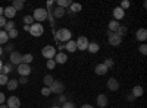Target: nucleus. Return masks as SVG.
Here are the masks:
<instances>
[{
  "label": "nucleus",
  "mask_w": 147,
  "mask_h": 108,
  "mask_svg": "<svg viewBox=\"0 0 147 108\" xmlns=\"http://www.w3.org/2000/svg\"><path fill=\"white\" fill-rule=\"evenodd\" d=\"M71 37H72V32L68 28H60L55 34V40L56 41H62V42H68L71 40Z\"/></svg>",
  "instance_id": "nucleus-1"
},
{
  "label": "nucleus",
  "mask_w": 147,
  "mask_h": 108,
  "mask_svg": "<svg viewBox=\"0 0 147 108\" xmlns=\"http://www.w3.org/2000/svg\"><path fill=\"white\" fill-rule=\"evenodd\" d=\"M31 16H32V19H34L35 22H44V21L49 18V12H47V9H44V7H37Z\"/></svg>",
  "instance_id": "nucleus-2"
},
{
  "label": "nucleus",
  "mask_w": 147,
  "mask_h": 108,
  "mask_svg": "<svg viewBox=\"0 0 147 108\" xmlns=\"http://www.w3.org/2000/svg\"><path fill=\"white\" fill-rule=\"evenodd\" d=\"M50 92L52 93H57V95H62L65 92V85H63V82H60V80H55L52 83V86H50Z\"/></svg>",
  "instance_id": "nucleus-3"
},
{
  "label": "nucleus",
  "mask_w": 147,
  "mask_h": 108,
  "mask_svg": "<svg viewBox=\"0 0 147 108\" xmlns=\"http://www.w3.org/2000/svg\"><path fill=\"white\" fill-rule=\"evenodd\" d=\"M30 34L32 35V37H41V35L44 34V27L41 25V23H32V25L30 27Z\"/></svg>",
  "instance_id": "nucleus-4"
},
{
  "label": "nucleus",
  "mask_w": 147,
  "mask_h": 108,
  "mask_svg": "<svg viewBox=\"0 0 147 108\" xmlns=\"http://www.w3.org/2000/svg\"><path fill=\"white\" fill-rule=\"evenodd\" d=\"M41 54H43V57L47 58V60L55 58V56H56V48H55L53 45H46V47H43Z\"/></svg>",
  "instance_id": "nucleus-5"
},
{
  "label": "nucleus",
  "mask_w": 147,
  "mask_h": 108,
  "mask_svg": "<svg viewBox=\"0 0 147 108\" xmlns=\"http://www.w3.org/2000/svg\"><path fill=\"white\" fill-rule=\"evenodd\" d=\"M107 41H109V44L112 45V47H118V45L122 42V38H121V37H118V35H116L115 32L107 31Z\"/></svg>",
  "instance_id": "nucleus-6"
},
{
  "label": "nucleus",
  "mask_w": 147,
  "mask_h": 108,
  "mask_svg": "<svg viewBox=\"0 0 147 108\" xmlns=\"http://www.w3.org/2000/svg\"><path fill=\"white\" fill-rule=\"evenodd\" d=\"M75 44H77V50L84 51V50H87V47H88L90 41H88L87 37H80V38L75 41Z\"/></svg>",
  "instance_id": "nucleus-7"
},
{
  "label": "nucleus",
  "mask_w": 147,
  "mask_h": 108,
  "mask_svg": "<svg viewBox=\"0 0 147 108\" xmlns=\"http://www.w3.org/2000/svg\"><path fill=\"white\" fill-rule=\"evenodd\" d=\"M9 60H10L12 64L19 66V64L22 63V56H21V53H18V51H12L10 56H9Z\"/></svg>",
  "instance_id": "nucleus-8"
},
{
  "label": "nucleus",
  "mask_w": 147,
  "mask_h": 108,
  "mask_svg": "<svg viewBox=\"0 0 147 108\" xmlns=\"http://www.w3.org/2000/svg\"><path fill=\"white\" fill-rule=\"evenodd\" d=\"M31 67H30V64H24V63H21L19 66H18V73H19V76H25V78H28V75L31 73Z\"/></svg>",
  "instance_id": "nucleus-9"
},
{
  "label": "nucleus",
  "mask_w": 147,
  "mask_h": 108,
  "mask_svg": "<svg viewBox=\"0 0 147 108\" xmlns=\"http://www.w3.org/2000/svg\"><path fill=\"white\" fill-rule=\"evenodd\" d=\"M53 60H55V63H57V64H65V63L68 62V54L63 53V51L56 53V56H55Z\"/></svg>",
  "instance_id": "nucleus-10"
},
{
  "label": "nucleus",
  "mask_w": 147,
  "mask_h": 108,
  "mask_svg": "<svg viewBox=\"0 0 147 108\" xmlns=\"http://www.w3.org/2000/svg\"><path fill=\"white\" fill-rule=\"evenodd\" d=\"M6 104H7V108H19L21 107V99L18 97H9Z\"/></svg>",
  "instance_id": "nucleus-11"
},
{
  "label": "nucleus",
  "mask_w": 147,
  "mask_h": 108,
  "mask_svg": "<svg viewBox=\"0 0 147 108\" xmlns=\"http://www.w3.org/2000/svg\"><path fill=\"white\" fill-rule=\"evenodd\" d=\"M15 15H16V10L12 7V6H7V7H5L3 9V16L6 18V19H12V18H15Z\"/></svg>",
  "instance_id": "nucleus-12"
},
{
  "label": "nucleus",
  "mask_w": 147,
  "mask_h": 108,
  "mask_svg": "<svg viewBox=\"0 0 147 108\" xmlns=\"http://www.w3.org/2000/svg\"><path fill=\"white\" fill-rule=\"evenodd\" d=\"M112 15H113V19L119 22L122 18L125 16V10H122L121 7H115V9H113V12H112Z\"/></svg>",
  "instance_id": "nucleus-13"
},
{
  "label": "nucleus",
  "mask_w": 147,
  "mask_h": 108,
  "mask_svg": "<svg viewBox=\"0 0 147 108\" xmlns=\"http://www.w3.org/2000/svg\"><path fill=\"white\" fill-rule=\"evenodd\" d=\"M107 88L110 89V91H118L119 89V82H118V79H115V78H110L109 80H107Z\"/></svg>",
  "instance_id": "nucleus-14"
},
{
  "label": "nucleus",
  "mask_w": 147,
  "mask_h": 108,
  "mask_svg": "<svg viewBox=\"0 0 147 108\" xmlns=\"http://www.w3.org/2000/svg\"><path fill=\"white\" fill-rule=\"evenodd\" d=\"M97 105H99V108H105L106 105H107V102H109V99H107V97L105 93H100L99 97H97Z\"/></svg>",
  "instance_id": "nucleus-15"
},
{
  "label": "nucleus",
  "mask_w": 147,
  "mask_h": 108,
  "mask_svg": "<svg viewBox=\"0 0 147 108\" xmlns=\"http://www.w3.org/2000/svg\"><path fill=\"white\" fill-rule=\"evenodd\" d=\"M94 72H96V75H99V76H103V75H106L107 72H109V69L103 64V63H100V64H97L96 66V69H94Z\"/></svg>",
  "instance_id": "nucleus-16"
},
{
  "label": "nucleus",
  "mask_w": 147,
  "mask_h": 108,
  "mask_svg": "<svg viewBox=\"0 0 147 108\" xmlns=\"http://www.w3.org/2000/svg\"><path fill=\"white\" fill-rule=\"evenodd\" d=\"M136 38L138 41H146L147 40V29L146 28H140L137 31V34H136Z\"/></svg>",
  "instance_id": "nucleus-17"
},
{
  "label": "nucleus",
  "mask_w": 147,
  "mask_h": 108,
  "mask_svg": "<svg viewBox=\"0 0 147 108\" xmlns=\"http://www.w3.org/2000/svg\"><path fill=\"white\" fill-rule=\"evenodd\" d=\"M52 16H55V18H63L65 16V9H62V7H59V6H56L53 10H52Z\"/></svg>",
  "instance_id": "nucleus-18"
},
{
  "label": "nucleus",
  "mask_w": 147,
  "mask_h": 108,
  "mask_svg": "<svg viewBox=\"0 0 147 108\" xmlns=\"http://www.w3.org/2000/svg\"><path fill=\"white\" fill-rule=\"evenodd\" d=\"M65 50H66L68 53H75V51H77V44H75V41L69 40V41L65 44Z\"/></svg>",
  "instance_id": "nucleus-19"
},
{
  "label": "nucleus",
  "mask_w": 147,
  "mask_h": 108,
  "mask_svg": "<svg viewBox=\"0 0 147 108\" xmlns=\"http://www.w3.org/2000/svg\"><path fill=\"white\" fill-rule=\"evenodd\" d=\"M143 93H144L143 86L137 85V86H134V88H132V97H134V98H140V97H143Z\"/></svg>",
  "instance_id": "nucleus-20"
},
{
  "label": "nucleus",
  "mask_w": 147,
  "mask_h": 108,
  "mask_svg": "<svg viewBox=\"0 0 147 108\" xmlns=\"http://www.w3.org/2000/svg\"><path fill=\"white\" fill-rule=\"evenodd\" d=\"M18 85H19V83H18V80H16V79H9V80H7V83H6V86H7V89H9V91H15V89L18 88Z\"/></svg>",
  "instance_id": "nucleus-21"
},
{
  "label": "nucleus",
  "mask_w": 147,
  "mask_h": 108,
  "mask_svg": "<svg viewBox=\"0 0 147 108\" xmlns=\"http://www.w3.org/2000/svg\"><path fill=\"white\" fill-rule=\"evenodd\" d=\"M87 50H88L90 53L96 54V53H99V50H100V45L97 44V42H90V44H88V47H87Z\"/></svg>",
  "instance_id": "nucleus-22"
},
{
  "label": "nucleus",
  "mask_w": 147,
  "mask_h": 108,
  "mask_svg": "<svg viewBox=\"0 0 147 108\" xmlns=\"http://www.w3.org/2000/svg\"><path fill=\"white\" fill-rule=\"evenodd\" d=\"M43 82H44V86L50 88V86H52V83L55 82V78H53L52 75H46V76L43 78Z\"/></svg>",
  "instance_id": "nucleus-23"
},
{
  "label": "nucleus",
  "mask_w": 147,
  "mask_h": 108,
  "mask_svg": "<svg viewBox=\"0 0 147 108\" xmlns=\"http://www.w3.org/2000/svg\"><path fill=\"white\" fill-rule=\"evenodd\" d=\"M115 34L118 35V37H121V38H122L124 35H127V34H128V28H127L125 25H121V27L116 29V32H115Z\"/></svg>",
  "instance_id": "nucleus-24"
},
{
  "label": "nucleus",
  "mask_w": 147,
  "mask_h": 108,
  "mask_svg": "<svg viewBox=\"0 0 147 108\" xmlns=\"http://www.w3.org/2000/svg\"><path fill=\"white\" fill-rule=\"evenodd\" d=\"M119 27H121V23H119L118 21H115V19L109 22V31H110V32H116V29H118Z\"/></svg>",
  "instance_id": "nucleus-25"
},
{
  "label": "nucleus",
  "mask_w": 147,
  "mask_h": 108,
  "mask_svg": "<svg viewBox=\"0 0 147 108\" xmlns=\"http://www.w3.org/2000/svg\"><path fill=\"white\" fill-rule=\"evenodd\" d=\"M10 6L13 7L16 12H18V10H22V9H24V0H13V3H12Z\"/></svg>",
  "instance_id": "nucleus-26"
},
{
  "label": "nucleus",
  "mask_w": 147,
  "mask_h": 108,
  "mask_svg": "<svg viewBox=\"0 0 147 108\" xmlns=\"http://www.w3.org/2000/svg\"><path fill=\"white\" fill-rule=\"evenodd\" d=\"M32 60H34V56L30 54V53H27V54L22 56V63H24V64H31Z\"/></svg>",
  "instance_id": "nucleus-27"
},
{
  "label": "nucleus",
  "mask_w": 147,
  "mask_h": 108,
  "mask_svg": "<svg viewBox=\"0 0 147 108\" xmlns=\"http://www.w3.org/2000/svg\"><path fill=\"white\" fill-rule=\"evenodd\" d=\"M81 9H82V6L80 3H74L72 2V5L69 6V12H72V13H78V12H81Z\"/></svg>",
  "instance_id": "nucleus-28"
},
{
  "label": "nucleus",
  "mask_w": 147,
  "mask_h": 108,
  "mask_svg": "<svg viewBox=\"0 0 147 108\" xmlns=\"http://www.w3.org/2000/svg\"><path fill=\"white\" fill-rule=\"evenodd\" d=\"M56 5H57L59 7L65 9V7H69V6L72 5V2H71V0H57V2H56Z\"/></svg>",
  "instance_id": "nucleus-29"
},
{
  "label": "nucleus",
  "mask_w": 147,
  "mask_h": 108,
  "mask_svg": "<svg viewBox=\"0 0 147 108\" xmlns=\"http://www.w3.org/2000/svg\"><path fill=\"white\" fill-rule=\"evenodd\" d=\"M10 72H12V66L10 64H3L2 69H0V73L5 75V76H7V73H10Z\"/></svg>",
  "instance_id": "nucleus-30"
},
{
  "label": "nucleus",
  "mask_w": 147,
  "mask_h": 108,
  "mask_svg": "<svg viewBox=\"0 0 147 108\" xmlns=\"http://www.w3.org/2000/svg\"><path fill=\"white\" fill-rule=\"evenodd\" d=\"M7 40H9V37H7V32H5V31H0V45H2V44H6V42H7Z\"/></svg>",
  "instance_id": "nucleus-31"
},
{
  "label": "nucleus",
  "mask_w": 147,
  "mask_h": 108,
  "mask_svg": "<svg viewBox=\"0 0 147 108\" xmlns=\"http://www.w3.org/2000/svg\"><path fill=\"white\" fill-rule=\"evenodd\" d=\"M10 29H15V22L13 21H7L5 25V32H9Z\"/></svg>",
  "instance_id": "nucleus-32"
},
{
  "label": "nucleus",
  "mask_w": 147,
  "mask_h": 108,
  "mask_svg": "<svg viewBox=\"0 0 147 108\" xmlns=\"http://www.w3.org/2000/svg\"><path fill=\"white\" fill-rule=\"evenodd\" d=\"M24 23H25V25H28V27H31L32 23H34V19H32V16H31V15L24 16Z\"/></svg>",
  "instance_id": "nucleus-33"
},
{
  "label": "nucleus",
  "mask_w": 147,
  "mask_h": 108,
  "mask_svg": "<svg viewBox=\"0 0 147 108\" xmlns=\"http://www.w3.org/2000/svg\"><path fill=\"white\" fill-rule=\"evenodd\" d=\"M103 64H105L107 69H112V67L115 66V60H113V58H106Z\"/></svg>",
  "instance_id": "nucleus-34"
},
{
  "label": "nucleus",
  "mask_w": 147,
  "mask_h": 108,
  "mask_svg": "<svg viewBox=\"0 0 147 108\" xmlns=\"http://www.w3.org/2000/svg\"><path fill=\"white\" fill-rule=\"evenodd\" d=\"M18 35H19V32H18L16 28H15V29H10V31L7 32V37H9V38H16Z\"/></svg>",
  "instance_id": "nucleus-35"
},
{
  "label": "nucleus",
  "mask_w": 147,
  "mask_h": 108,
  "mask_svg": "<svg viewBox=\"0 0 147 108\" xmlns=\"http://www.w3.org/2000/svg\"><path fill=\"white\" fill-rule=\"evenodd\" d=\"M46 66H47V69H49V70H53V69L56 67V63H55V60H53V58L47 60V64H46Z\"/></svg>",
  "instance_id": "nucleus-36"
},
{
  "label": "nucleus",
  "mask_w": 147,
  "mask_h": 108,
  "mask_svg": "<svg viewBox=\"0 0 147 108\" xmlns=\"http://www.w3.org/2000/svg\"><path fill=\"white\" fill-rule=\"evenodd\" d=\"M52 92H50V88H47V86H43V89H41V95L43 97H49Z\"/></svg>",
  "instance_id": "nucleus-37"
},
{
  "label": "nucleus",
  "mask_w": 147,
  "mask_h": 108,
  "mask_svg": "<svg viewBox=\"0 0 147 108\" xmlns=\"http://www.w3.org/2000/svg\"><path fill=\"white\" fill-rule=\"evenodd\" d=\"M129 6H131V3L128 2V0H124V2H122V3H121V6H119V7H121L122 10H125V9H128Z\"/></svg>",
  "instance_id": "nucleus-38"
},
{
  "label": "nucleus",
  "mask_w": 147,
  "mask_h": 108,
  "mask_svg": "<svg viewBox=\"0 0 147 108\" xmlns=\"http://www.w3.org/2000/svg\"><path fill=\"white\" fill-rule=\"evenodd\" d=\"M60 108H77L75 107V104H74V102H71V101H66L62 107H60Z\"/></svg>",
  "instance_id": "nucleus-39"
},
{
  "label": "nucleus",
  "mask_w": 147,
  "mask_h": 108,
  "mask_svg": "<svg viewBox=\"0 0 147 108\" xmlns=\"http://www.w3.org/2000/svg\"><path fill=\"white\" fill-rule=\"evenodd\" d=\"M7 76H5V75H2V73H0V85H6V83H7Z\"/></svg>",
  "instance_id": "nucleus-40"
},
{
  "label": "nucleus",
  "mask_w": 147,
  "mask_h": 108,
  "mask_svg": "<svg viewBox=\"0 0 147 108\" xmlns=\"http://www.w3.org/2000/svg\"><path fill=\"white\" fill-rule=\"evenodd\" d=\"M140 53H141L143 56L147 54V45H146V44H141V45H140Z\"/></svg>",
  "instance_id": "nucleus-41"
},
{
  "label": "nucleus",
  "mask_w": 147,
  "mask_h": 108,
  "mask_svg": "<svg viewBox=\"0 0 147 108\" xmlns=\"http://www.w3.org/2000/svg\"><path fill=\"white\" fill-rule=\"evenodd\" d=\"M18 83H21V85H27V83H28V78H25V76H21V79L18 80Z\"/></svg>",
  "instance_id": "nucleus-42"
},
{
  "label": "nucleus",
  "mask_w": 147,
  "mask_h": 108,
  "mask_svg": "<svg viewBox=\"0 0 147 108\" xmlns=\"http://www.w3.org/2000/svg\"><path fill=\"white\" fill-rule=\"evenodd\" d=\"M6 22H7V19L5 18V16H0V28H5V25H6Z\"/></svg>",
  "instance_id": "nucleus-43"
},
{
  "label": "nucleus",
  "mask_w": 147,
  "mask_h": 108,
  "mask_svg": "<svg viewBox=\"0 0 147 108\" xmlns=\"http://www.w3.org/2000/svg\"><path fill=\"white\" fill-rule=\"evenodd\" d=\"M59 102H62V104H65V102H66V97H65V93L59 95Z\"/></svg>",
  "instance_id": "nucleus-44"
},
{
  "label": "nucleus",
  "mask_w": 147,
  "mask_h": 108,
  "mask_svg": "<svg viewBox=\"0 0 147 108\" xmlns=\"http://www.w3.org/2000/svg\"><path fill=\"white\" fill-rule=\"evenodd\" d=\"M6 101V97H5V93L3 92H0V105H2L3 102Z\"/></svg>",
  "instance_id": "nucleus-45"
},
{
  "label": "nucleus",
  "mask_w": 147,
  "mask_h": 108,
  "mask_svg": "<svg viewBox=\"0 0 147 108\" xmlns=\"http://www.w3.org/2000/svg\"><path fill=\"white\" fill-rule=\"evenodd\" d=\"M6 51H10V53L13 51V44H9V45L6 47Z\"/></svg>",
  "instance_id": "nucleus-46"
},
{
  "label": "nucleus",
  "mask_w": 147,
  "mask_h": 108,
  "mask_svg": "<svg viewBox=\"0 0 147 108\" xmlns=\"http://www.w3.org/2000/svg\"><path fill=\"white\" fill-rule=\"evenodd\" d=\"M57 48H59V53H60V51H63V50H65V44H60Z\"/></svg>",
  "instance_id": "nucleus-47"
},
{
  "label": "nucleus",
  "mask_w": 147,
  "mask_h": 108,
  "mask_svg": "<svg viewBox=\"0 0 147 108\" xmlns=\"http://www.w3.org/2000/svg\"><path fill=\"white\" fill-rule=\"evenodd\" d=\"M81 108H94V107H93V105H90V104H84Z\"/></svg>",
  "instance_id": "nucleus-48"
},
{
  "label": "nucleus",
  "mask_w": 147,
  "mask_h": 108,
  "mask_svg": "<svg viewBox=\"0 0 147 108\" xmlns=\"http://www.w3.org/2000/svg\"><path fill=\"white\" fill-rule=\"evenodd\" d=\"M127 99H128V101H134V99H136V98H134L132 95H128V97H127Z\"/></svg>",
  "instance_id": "nucleus-49"
},
{
  "label": "nucleus",
  "mask_w": 147,
  "mask_h": 108,
  "mask_svg": "<svg viewBox=\"0 0 147 108\" xmlns=\"http://www.w3.org/2000/svg\"><path fill=\"white\" fill-rule=\"evenodd\" d=\"M2 54H3V47L0 45V56H2Z\"/></svg>",
  "instance_id": "nucleus-50"
},
{
  "label": "nucleus",
  "mask_w": 147,
  "mask_h": 108,
  "mask_svg": "<svg viewBox=\"0 0 147 108\" xmlns=\"http://www.w3.org/2000/svg\"><path fill=\"white\" fill-rule=\"evenodd\" d=\"M0 16H3V7H0Z\"/></svg>",
  "instance_id": "nucleus-51"
},
{
  "label": "nucleus",
  "mask_w": 147,
  "mask_h": 108,
  "mask_svg": "<svg viewBox=\"0 0 147 108\" xmlns=\"http://www.w3.org/2000/svg\"><path fill=\"white\" fill-rule=\"evenodd\" d=\"M0 108H7V105H3V104H2V105H0Z\"/></svg>",
  "instance_id": "nucleus-52"
},
{
  "label": "nucleus",
  "mask_w": 147,
  "mask_h": 108,
  "mask_svg": "<svg viewBox=\"0 0 147 108\" xmlns=\"http://www.w3.org/2000/svg\"><path fill=\"white\" fill-rule=\"evenodd\" d=\"M2 66H3V63H2V60H0V69H2Z\"/></svg>",
  "instance_id": "nucleus-53"
},
{
  "label": "nucleus",
  "mask_w": 147,
  "mask_h": 108,
  "mask_svg": "<svg viewBox=\"0 0 147 108\" xmlns=\"http://www.w3.org/2000/svg\"><path fill=\"white\" fill-rule=\"evenodd\" d=\"M52 108H60V107H57V105H53V107H52Z\"/></svg>",
  "instance_id": "nucleus-54"
}]
</instances>
